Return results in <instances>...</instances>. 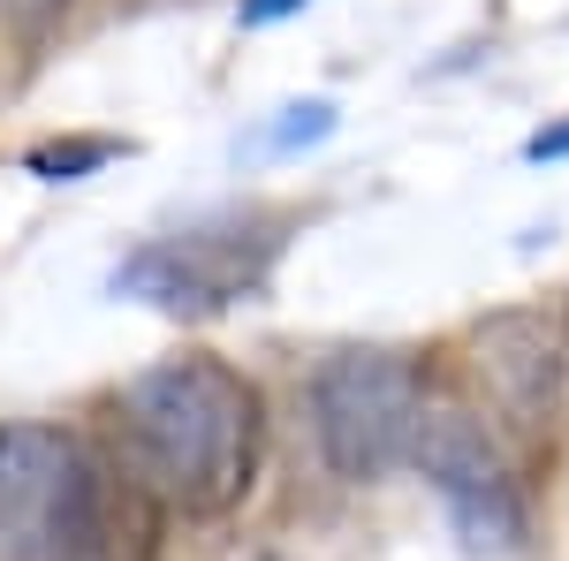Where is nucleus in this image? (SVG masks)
<instances>
[{"label":"nucleus","mask_w":569,"mask_h":561,"mask_svg":"<svg viewBox=\"0 0 569 561\" xmlns=\"http://www.w3.org/2000/svg\"><path fill=\"white\" fill-rule=\"evenodd\" d=\"M122 463L176 517H236L266 471V394L213 349L160 357L122 388Z\"/></svg>","instance_id":"f257e3e1"},{"label":"nucleus","mask_w":569,"mask_h":561,"mask_svg":"<svg viewBox=\"0 0 569 561\" xmlns=\"http://www.w3.org/2000/svg\"><path fill=\"white\" fill-rule=\"evenodd\" d=\"M311 440L342 485H380L410 463V440L426 418V380L402 349H335L319 357L305 388Z\"/></svg>","instance_id":"f03ea898"},{"label":"nucleus","mask_w":569,"mask_h":561,"mask_svg":"<svg viewBox=\"0 0 569 561\" xmlns=\"http://www.w3.org/2000/svg\"><path fill=\"white\" fill-rule=\"evenodd\" d=\"M281 220L273 213H213L190 220L176 236H152L137 243L130 259L114 266V297H137L152 311H182V319H206L228 303H251L281 266Z\"/></svg>","instance_id":"7ed1b4c3"},{"label":"nucleus","mask_w":569,"mask_h":561,"mask_svg":"<svg viewBox=\"0 0 569 561\" xmlns=\"http://www.w3.org/2000/svg\"><path fill=\"white\" fill-rule=\"evenodd\" d=\"M410 471L440 493L448 523L463 531V547L479 554H509L525 547V493L501 463V448L486 440V425L456 402H426L418 440H410Z\"/></svg>","instance_id":"20e7f679"},{"label":"nucleus","mask_w":569,"mask_h":561,"mask_svg":"<svg viewBox=\"0 0 569 561\" xmlns=\"http://www.w3.org/2000/svg\"><path fill=\"white\" fill-rule=\"evenodd\" d=\"M471 380L493 402V418L525 440H547V432L569 418V334L562 319L547 311H486L471 327Z\"/></svg>","instance_id":"39448f33"},{"label":"nucleus","mask_w":569,"mask_h":561,"mask_svg":"<svg viewBox=\"0 0 569 561\" xmlns=\"http://www.w3.org/2000/svg\"><path fill=\"white\" fill-rule=\"evenodd\" d=\"M160 547H168V509L152 501V485L84 440L69 493L53 509L46 561H160Z\"/></svg>","instance_id":"423d86ee"},{"label":"nucleus","mask_w":569,"mask_h":561,"mask_svg":"<svg viewBox=\"0 0 569 561\" xmlns=\"http://www.w3.org/2000/svg\"><path fill=\"white\" fill-rule=\"evenodd\" d=\"M77 448H84L77 432L39 425V418L0 425V561H46L53 509L69 493Z\"/></svg>","instance_id":"0eeeda50"},{"label":"nucleus","mask_w":569,"mask_h":561,"mask_svg":"<svg viewBox=\"0 0 569 561\" xmlns=\"http://www.w3.org/2000/svg\"><path fill=\"white\" fill-rule=\"evenodd\" d=\"M114 152H122L114 137H53L39 152H23V168L39 174V182H84V174H99Z\"/></svg>","instance_id":"6e6552de"},{"label":"nucleus","mask_w":569,"mask_h":561,"mask_svg":"<svg viewBox=\"0 0 569 561\" xmlns=\"http://www.w3.org/2000/svg\"><path fill=\"white\" fill-rule=\"evenodd\" d=\"M61 8H69V0H0V31H39Z\"/></svg>","instance_id":"1a4fd4ad"},{"label":"nucleus","mask_w":569,"mask_h":561,"mask_svg":"<svg viewBox=\"0 0 569 561\" xmlns=\"http://www.w3.org/2000/svg\"><path fill=\"white\" fill-rule=\"evenodd\" d=\"M311 0H243V8H236V23H243V31H266V23H289V16H305Z\"/></svg>","instance_id":"9d476101"},{"label":"nucleus","mask_w":569,"mask_h":561,"mask_svg":"<svg viewBox=\"0 0 569 561\" xmlns=\"http://www.w3.org/2000/svg\"><path fill=\"white\" fill-rule=\"evenodd\" d=\"M525 160H569V122H547V130L525 137Z\"/></svg>","instance_id":"9b49d317"},{"label":"nucleus","mask_w":569,"mask_h":561,"mask_svg":"<svg viewBox=\"0 0 569 561\" xmlns=\"http://www.w3.org/2000/svg\"><path fill=\"white\" fill-rule=\"evenodd\" d=\"M562 334H569V311H562Z\"/></svg>","instance_id":"f8f14e48"}]
</instances>
